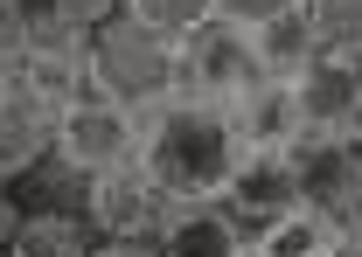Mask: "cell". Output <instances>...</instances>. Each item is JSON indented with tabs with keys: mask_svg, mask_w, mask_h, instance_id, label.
<instances>
[{
	"mask_svg": "<svg viewBox=\"0 0 362 257\" xmlns=\"http://www.w3.org/2000/svg\"><path fill=\"white\" fill-rule=\"evenodd\" d=\"M244 160H251V139L237 126V112L216 97L181 90L139 119V167L160 181L168 202H230Z\"/></svg>",
	"mask_w": 362,
	"mask_h": 257,
	"instance_id": "obj_1",
	"label": "cell"
},
{
	"mask_svg": "<svg viewBox=\"0 0 362 257\" xmlns=\"http://www.w3.org/2000/svg\"><path fill=\"white\" fill-rule=\"evenodd\" d=\"M90 90L139 112V119L160 112L168 97H181V42L153 35L133 14H119L112 28L90 35Z\"/></svg>",
	"mask_w": 362,
	"mask_h": 257,
	"instance_id": "obj_2",
	"label": "cell"
},
{
	"mask_svg": "<svg viewBox=\"0 0 362 257\" xmlns=\"http://www.w3.org/2000/svg\"><path fill=\"white\" fill-rule=\"evenodd\" d=\"M272 70H265V49H258V28L244 21H209L202 35L181 42V90L195 97H216V104H244V90H258Z\"/></svg>",
	"mask_w": 362,
	"mask_h": 257,
	"instance_id": "obj_3",
	"label": "cell"
},
{
	"mask_svg": "<svg viewBox=\"0 0 362 257\" xmlns=\"http://www.w3.org/2000/svg\"><path fill=\"white\" fill-rule=\"evenodd\" d=\"M139 160V112L112 104L90 90L77 112H63V132H56V167L70 181H98V174H119Z\"/></svg>",
	"mask_w": 362,
	"mask_h": 257,
	"instance_id": "obj_4",
	"label": "cell"
},
{
	"mask_svg": "<svg viewBox=\"0 0 362 257\" xmlns=\"http://www.w3.org/2000/svg\"><path fill=\"white\" fill-rule=\"evenodd\" d=\"M56 132H63V112L49 97H35L21 77L0 84V174H7V188L35 181L56 160Z\"/></svg>",
	"mask_w": 362,
	"mask_h": 257,
	"instance_id": "obj_5",
	"label": "cell"
},
{
	"mask_svg": "<svg viewBox=\"0 0 362 257\" xmlns=\"http://www.w3.org/2000/svg\"><path fill=\"white\" fill-rule=\"evenodd\" d=\"M0 257H98V229H90L84 202H42V209H21L7 195L0 209Z\"/></svg>",
	"mask_w": 362,
	"mask_h": 257,
	"instance_id": "obj_6",
	"label": "cell"
},
{
	"mask_svg": "<svg viewBox=\"0 0 362 257\" xmlns=\"http://www.w3.org/2000/svg\"><path fill=\"white\" fill-rule=\"evenodd\" d=\"M168 195H160V181L139 167H119V174H98L84 181V215L98 237H160V222H168Z\"/></svg>",
	"mask_w": 362,
	"mask_h": 257,
	"instance_id": "obj_7",
	"label": "cell"
},
{
	"mask_svg": "<svg viewBox=\"0 0 362 257\" xmlns=\"http://www.w3.org/2000/svg\"><path fill=\"white\" fill-rule=\"evenodd\" d=\"M300 188H307V209H320L341 229H362V139H307Z\"/></svg>",
	"mask_w": 362,
	"mask_h": 257,
	"instance_id": "obj_8",
	"label": "cell"
},
{
	"mask_svg": "<svg viewBox=\"0 0 362 257\" xmlns=\"http://www.w3.org/2000/svg\"><path fill=\"white\" fill-rule=\"evenodd\" d=\"M160 251L168 257H258V237L230 202H175L160 222Z\"/></svg>",
	"mask_w": 362,
	"mask_h": 257,
	"instance_id": "obj_9",
	"label": "cell"
},
{
	"mask_svg": "<svg viewBox=\"0 0 362 257\" xmlns=\"http://www.w3.org/2000/svg\"><path fill=\"white\" fill-rule=\"evenodd\" d=\"M230 112H237V126L251 139V153H300L314 139L300 77H265L258 90H244V104H230Z\"/></svg>",
	"mask_w": 362,
	"mask_h": 257,
	"instance_id": "obj_10",
	"label": "cell"
},
{
	"mask_svg": "<svg viewBox=\"0 0 362 257\" xmlns=\"http://www.w3.org/2000/svg\"><path fill=\"white\" fill-rule=\"evenodd\" d=\"M230 209L251 222V237L272 229L279 215L307 209V188H300V153H251L237 188H230Z\"/></svg>",
	"mask_w": 362,
	"mask_h": 257,
	"instance_id": "obj_11",
	"label": "cell"
},
{
	"mask_svg": "<svg viewBox=\"0 0 362 257\" xmlns=\"http://www.w3.org/2000/svg\"><path fill=\"white\" fill-rule=\"evenodd\" d=\"M300 97H307V126L314 139H362V77L349 63H334L320 49V63L300 77Z\"/></svg>",
	"mask_w": 362,
	"mask_h": 257,
	"instance_id": "obj_12",
	"label": "cell"
},
{
	"mask_svg": "<svg viewBox=\"0 0 362 257\" xmlns=\"http://www.w3.org/2000/svg\"><path fill=\"white\" fill-rule=\"evenodd\" d=\"M341 237L349 229L327 222L320 209H293V215H279L272 229H258V257H334Z\"/></svg>",
	"mask_w": 362,
	"mask_h": 257,
	"instance_id": "obj_13",
	"label": "cell"
},
{
	"mask_svg": "<svg viewBox=\"0 0 362 257\" xmlns=\"http://www.w3.org/2000/svg\"><path fill=\"white\" fill-rule=\"evenodd\" d=\"M258 49H265V70H272V77H307L327 42L314 35V21H307V14H293V21L258 28Z\"/></svg>",
	"mask_w": 362,
	"mask_h": 257,
	"instance_id": "obj_14",
	"label": "cell"
},
{
	"mask_svg": "<svg viewBox=\"0 0 362 257\" xmlns=\"http://www.w3.org/2000/svg\"><path fill=\"white\" fill-rule=\"evenodd\" d=\"M126 14L146 21L153 35H168V42H188V35H202L223 14V0H126Z\"/></svg>",
	"mask_w": 362,
	"mask_h": 257,
	"instance_id": "obj_15",
	"label": "cell"
},
{
	"mask_svg": "<svg viewBox=\"0 0 362 257\" xmlns=\"http://www.w3.org/2000/svg\"><path fill=\"white\" fill-rule=\"evenodd\" d=\"M307 21L327 49H349L362 42V0H307Z\"/></svg>",
	"mask_w": 362,
	"mask_h": 257,
	"instance_id": "obj_16",
	"label": "cell"
},
{
	"mask_svg": "<svg viewBox=\"0 0 362 257\" xmlns=\"http://www.w3.org/2000/svg\"><path fill=\"white\" fill-rule=\"evenodd\" d=\"M49 21H63V28H77V35H98V28H112L119 14H126V0H35Z\"/></svg>",
	"mask_w": 362,
	"mask_h": 257,
	"instance_id": "obj_17",
	"label": "cell"
},
{
	"mask_svg": "<svg viewBox=\"0 0 362 257\" xmlns=\"http://www.w3.org/2000/svg\"><path fill=\"white\" fill-rule=\"evenodd\" d=\"M293 14H307V0H223V21H244V28H272Z\"/></svg>",
	"mask_w": 362,
	"mask_h": 257,
	"instance_id": "obj_18",
	"label": "cell"
},
{
	"mask_svg": "<svg viewBox=\"0 0 362 257\" xmlns=\"http://www.w3.org/2000/svg\"><path fill=\"white\" fill-rule=\"evenodd\" d=\"M98 257H168V251H160V237H105Z\"/></svg>",
	"mask_w": 362,
	"mask_h": 257,
	"instance_id": "obj_19",
	"label": "cell"
},
{
	"mask_svg": "<svg viewBox=\"0 0 362 257\" xmlns=\"http://www.w3.org/2000/svg\"><path fill=\"white\" fill-rule=\"evenodd\" d=\"M334 257H362V229H349V237L334 244Z\"/></svg>",
	"mask_w": 362,
	"mask_h": 257,
	"instance_id": "obj_20",
	"label": "cell"
}]
</instances>
